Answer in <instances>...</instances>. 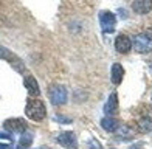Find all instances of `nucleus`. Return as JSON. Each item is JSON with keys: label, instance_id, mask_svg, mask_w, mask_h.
Returning a JSON list of instances; mask_svg holds the SVG:
<instances>
[{"label": "nucleus", "instance_id": "obj_9", "mask_svg": "<svg viewBox=\"0 0 152 149\" xmlns=\"http://www.w3.org/2000/svg\"><path fill=\"white\" fill-rule=\"evenodd\" d=\"M132 9L137 14H148L152 11V0H134Z\"/></svg>", "mask_w": 152, "mask_h": 149}, {"label": "nucleus", "instance_id": "obj_5", "mask_svg": "<svg viewBox=\"0 0 152 149\" xmlns=\"http://www.w3.org/2000/svg\"><path fill=\"white\" fill-rule=\"evenodd\" d=\"M56 141L64 146L65 149H78V140H76V135L70 131L67 132H61L58 137H56Z\"/></svg>", "mask_w": 152, "mask_h": 149}, {"label": "nucleus", "instance_id": "obj_2", "mask_svg": "<svg viewBox=\"0 0 152 149\" xmlns=\"http://www.w3.org/2000/svg\"><path fill=\"white\" fill-rule=\"evenodd\" d=\"M48 96L53 106H62L67 103V90L62 85H51L48 90Z\"/></svg>", "mask_w": 152, "mask_h": 149}, {"label": "nucleus", "instance_id": "obj_22", "mask_svg": "<svg viewBox=\"0 0 152 149\" xmlns=\"http://www.w3.org/2000/svg\"><path fill=\"white\" fill-rule=\"evenodd\" d=\"M37 149H48V148H37Z\"/></svg>", "mask_w": 152, "mask_h": 149}, {"label": "nucleus", "instance_id": "obj_15", "mask_svg": "<svg viewBox=\"0 0 152 149\" xmlns=\"http://www.w3.org/2000/svg\"><path fill=\"white\" fill-rule=\"evenodd\" d=\"M138 131L141 134H149L152 132V118L149 117H143L138 120Z\"/></svg>", "mask_w": 152, "mask_h": 149}, {"label": "nucleus", "instance_id": "obj_4", "mask_svg": "<svg viewBox=\"0 0 152 149\" xmlns=\"http://www.w3.org/2000/svg\"><path fill=\"white\" fill-rule=\"evenodd\" d=\"M0 59L8 61V62L12 65V69L17 70V72H20V73H22V72L25 70V65H23L22 61H20L16 55H12V53H11L10 50H6L5 47H0Z\"/></svg>", "mask_w": 152, "mask_h": 149}, {"label": "nucleus", "instance_id": "obj_18", "mask_svg": "<svg viewBox=\"0 0 152 149\" xmlns=\"http://www.w3.org/2000/svg\"><path fill=\"white\" fill-rule=\"evenodd\" d=\"M88 148L90 149H101V145H99V141H96L95 138L88 141Z\"/></svg>", "mask_w": 152, "mask_h": 149}, {"label": "nucleus", "instance_id": "obj_7", "mask_svg": "<svg viewBox=\"0 0 152 149\" xmlns=\"http://www.w3.org/2000/svg\"><path fill=\"white\" fill-rule=\"evenodd\" d=\"M5 129L12 134H23L26 131V123L20 118H11L5 121Z\"/></svg>", "mask_w": 152, "mask_h": 149}, {"label": "nucleus", "instance_id": "obj_14", "mask_svg": "<svg viewBox=\"0 0 152 149\" xmlns=\"http://www.w3.org/2000/svg\"><path fill=\"white\" fill-rule=\"evenodd\" d=\"M123 76H124V69L121 67V64H113L112 65V83L115 85H118L121 84V81H123Z\"/></svg>", "mask_w": 152, "mask_h": 149}, {"label": "nucleus", "instance_id": "obj_8", "mask_svg": "<svg viewBox=\"0 0 152 149\" xmlns=\"http://www.w3.org/2000/svg\"><path fill=\"white\" fill-rule=\"evenodd\" d=\"M115 48H116V51H118V53L126 55V53H129L130 48H132V40H130L127 36L120 34L118 37L115 39Z\"/></svg>", "mask_w": 152, "mask_h": 149}, {"label": "nucleus", "instance_id": "obj_10", "mask_svg": "<svg viewBox=\"0 0 152 149\" xmlns=\"http://www.w3.org/2000/svg\"><path fill=\"white\" fill-rule=\"evenodd\" d=\"M23 84L26 87V90H28V93L31 95V96H39L40 95V89H39V84L37 81L34 79V76H31V74H26L25 79H23Z\"/></svg>", "mask_w": 152, "mask_h": 149}, {"label": "nucleus", "instance_id": "obj_12", "mask_svg": "<svg viewBox=\"0 0 152 149\" xmlns=\"http://www.w3.org/2000/svg\"><path fill=\"white\" fill-rule=\"evenodd\" d=\"M134 135H135V131L129 124H121V127L116 129V138H118V140H124V141H126V140L134 138Z\"/></svg>", "mask_w": 152, "mask_h": 149}, {"label": "nucleus", "instance_id": "obj_11", "mask_svg": "<svg viewBox=\"0 0 152 149\" xmlns=\"http://www.w3.org/2000/svg\"><path fill=\"white\" fill-rule=\"evenodd\" d=\"M116 110H118V95H116V93H112V95L109 96L107 103L104 104V112L110 117V115L116 113Z\"/></svg>", "mask_w": 152, "mask_h": 149}, {"label": "nucleus", "instance_id": "obj_6", "mask_svg": "<svg viewBox=\"0 0 152 149\" xmlns=\"http://www.w3.org/2000/svg\"><path fill=\"white\" fill-rule=\"evenodd\" d=\"M132 47L137 53H149L152 50V42L144 34H138L132 40Z\"/></svg>", "mask_w": 152, "mask_h": 149}, {"label": "nucleus", "instance_id": "obj_3", "mask_svg": "<svg viewBox=\"0 0 152 149\" xmlns=\"http://www.w3.org/2000/svg\"><path fill=\"white\" fill-rule=\"evenodd\" d=\"M99 23H101V30L104 33H113L115 25H116V17L110 11H101L99 12Z\"/></svg>", "mask_w": 152, "mask_h": 149}, {"label": "nucleus", "instance_id": "obj_20", "mask_svg": "<svg viewBox=\"0 0 152 149\" xmlns=\"http://www.w3.org/2000/svg\"><path fill=\"white\" fill-rule=\"evenodd\" d=\"M0 140H8L10 143L12 141V138H11V135H8V134H2L0 132Z\"/></svg>", "mask_w": 152, "mask_h": 149}, {"label": "nucleus", "instance_id": "obj_13", "mask_svg": "<svg viewBox=\"0 0 152 149\" xmlns=\"http://www.w3.org/2000/svg\"><path fill=\"white\" fill-rule=\"evenodd\" d=\"M101 127L107 132H116V129L120 127V123H118V120H115L112 117H106L101 120Z\"/></svg>", "mask_w": 152, "mask_h": 149}, {"label": "nucleus", "instance_id": "obj_16", "mask_svg": "<svg viewBox=\"0 0 152 149\" xmlns=\"http://www.w3.org/2000/svg\"><path fill=\"white\" fill-rule=\"evenodd\" d=\"M33 140H34V137H33L31 132L22 134V137H20V140H19V145H17V149H28L33 143Z\"/></svg>", "mask_w": 152, "mask_h": 149}, {"label": "nucleus", "instance_id": "obj_17", "mask_svg": "<svg viewBox=\"0 0 152 149\" xmlns=\"http://www.w3.org/2000/svg\"><path fill=\"white\" fill-rule=\"evenodd\" d=\"M54 120L59 121V123H62V124H70V123H72V118L62 117V115H54Z\"/></svg>", "mask_w": 152, "mask_h": 149}, {"label": "nucleus", "instance_id": "obj_19", "mask_svg": "<svg viewBox=\"0 0 152 149\" xmlns=\"http://www.w3.org/2000/svg\"><path fill=\"white\" fill-rule=\"evenodd\" d=\"M144 36H146L151 42H152V28H148V30H144V33H143Z\"/></svg>", "mask_w": 152, "mask_h": 149}, {"label": "nucleus", "instance_id": "obj_1", "mask_svg": "<svg viewBox=\"0 0 152 149\" xmlns=\"http://www.w3.org/2000/svg\"><path fill=\"white\" fill-rule=\"evenodd\" d=\"M25 115L33 121H42L47 115V109L40 99H28L25 106Z\"/></svg>", "mask_w": 152, "mask_h": 149}, {"label": "nucleus", "instance_id": "obj_21", "mask_svg": "<svg viewBox=\"0 0 152 149\" xmlns=\"http://www.w3.org/2000/svg\"><path fill=\"white\" fill-rule=\"evenodd\" d=\"M0 149H12V146H11V143L10 145H2L0 143Z\"/></svg>", "mask_w": 152, "mask_h": 149}]
</instances>
